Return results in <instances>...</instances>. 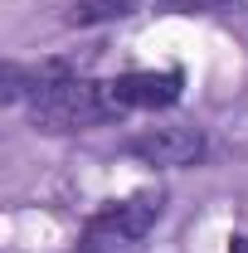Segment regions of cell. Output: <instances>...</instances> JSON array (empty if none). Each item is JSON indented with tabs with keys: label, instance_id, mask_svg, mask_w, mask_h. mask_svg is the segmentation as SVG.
Listing matches in <instances>:
<instances>
[{
	"label": "cell",
	"instance_id": "obj_3",
	"mask_svg": "<svg viewBox=\"0 0 248 253\" xmlns=\"http://www.w3.org/2000/svg\"><path fill=\"white\" fill-rule=\"evenodd\" d=\"M180 93H185V73H180V68H141V73H117V78H107V97H112L117 117L175 107Z\"/></svg>",
	"mask_w": 248,
	"mask_h": 253
},
{
	"label": "cell",
	"instance_id": "obj_4",
	"mask_svg": "<svg viewBox=\"0 0 248 253\" xmlns=\"http://www.w3.org/2000/svg\"><path fill=\"white\" fill-rule=\"evenodd\" d=\"M136 5H146V0H73L63 25L68 30H97V25H112V20L131 15Z\"/></svg>",
	"mask_w": 248,
	"mask_h": 253
},
{
	"label": "cell",
	"instance_id": "obj_1",
	"mask_svg": "<svg viewBox=\"0 0 248 253\" xmlns=\"http://www.w3.org/2000/svg\"><path fill=\"white\" fill-rule=\"evenodd\" d=\"M165 214V190H136L126 200H107L78 229L73 253H117L126 244H141Z\"/></svg>",
	"mask_w": 248,
	"mask_h": 253
},
{
	"label": "cell",
	"instance_id": "obj_2",
	"mask_svg": "<svg viewBox=\"0 0 248 253\" xmlns=\"http://www.w3.org/2000/svg\"><path fill=\"white\" fill-rule=\"evenodd\" d=\"M209 141L205 131L190 122H170V126H146L126 141V156H136L141 166H156V170H180V166H195L205 161Z\"/></svg>",
	"mask_w": 248,
	"mask_h": 253
},
{
	"label": "cell",
	"instance_id": "obj_6",
	"mask_svg": "<svg viewBox=\"0 0 248 253\" xmlns=\"http://www.w3.org/2000/svg\"><path fill=\"white\" fill-rule=\"evenodd\" d=\"M229 253H248V229H244V234H234V239H229Z\"/></svg>",
	"mask_w": 248,
	"mask_h": 253
},
{
	"label": "cell",
	"instance_id": "obj_5",
	"mask_svg": "<svg viewBox=\"0 0 248 253\" xmlns=\"http://www.w3.org/2000/svg\"><path fill=\"white\" fill-rule=\"evenodd\" d=\"M146 5H165V10H185V15H219V10H234L239 0H146Z\"/></svg>",
	"mask_w": 248,
	"mask_h": 253
}]
</instances>
